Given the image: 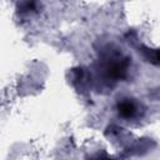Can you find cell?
Masks as SVG:
<instances>
[{"mask_svg": "<svg viewBox=\"0 0 160 160\" xmlns=\"http://www.w3.org/2000/svg\"><path fill=\"white\" fill-rule=\"evenodd\" d=\"M116 110H118V114L124 118V119H132L138 115V111H139V108H138V104L130 99V98H124L121 100H119L116 102Z\"/></svg>", "mask_w": 160, "mask_h": 160, "instance_id": "6da1fadb", "label": "cell"}, {"mask_svg": "<svg viewBox=\"0 0 160 160\" xmlns=\"http://www.w3.org/2000/svg\"><path fill=\"white\" fill-rule=\"evenodd\" d=\"M18 11L20 14H30L38 11L36 0H21L18 4Z\"/></svg>", "mask_w": 160, "mask_h": 160, "instance_id": "7a4b0ae2", "label": "cell"}]
</instances>
